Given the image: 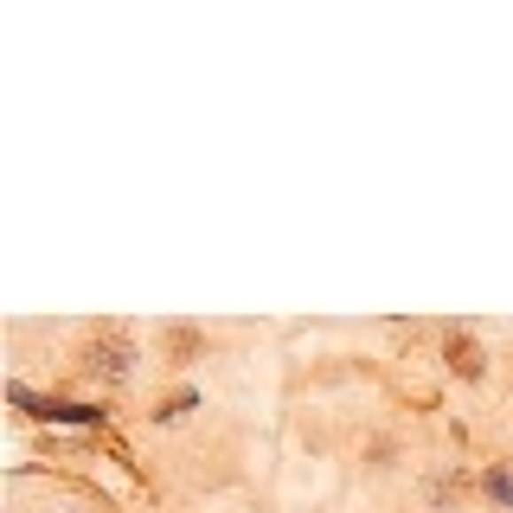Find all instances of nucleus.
Returning a JSON list of instances; mask_svg holds the SVG:
<instances>
[{
	"label": "nucleus",
	"instance_id": "f257e3e1",
	"mask_svg": "<svg viewBox=\"0 0 513 513\" xmlns=\"http://www.w3.org/2000/svg\"><path fill=\"white\" fill-rule=\"evenodd\" d=\"M90 366H97V372H110V379H122V372H128V340H122V334H110V340H97V354H90Z\"/></svg>",
	"mask_w": 513,
	"mask_h": 513
},
{
	"label": "nucleus",
	"instance_id": "f03ea898",
	"mask_svg": "<svg viewBox=\"0 0 513 513\" xmlns=\"http://www.w3.org/2000/svg\"><path fill=\"white\" fill-rule=\"evenodd\" d=\"M443 354H449V366L462 372V379H481V346H475L469 334H449V346H443Z\"/></svg>",
	"mask_w": 513,
	"mask_h": 513
}]
</instances>
